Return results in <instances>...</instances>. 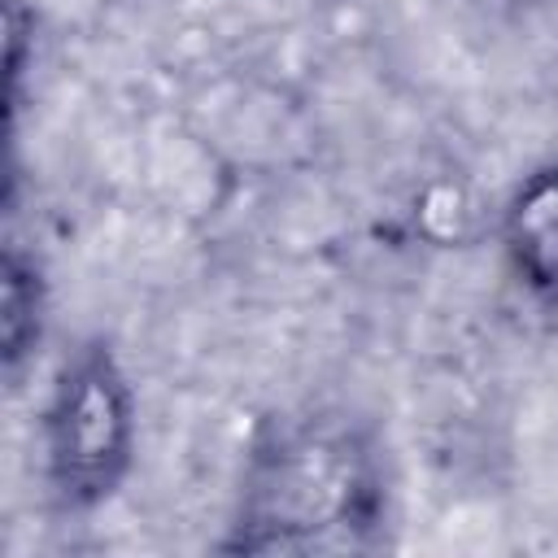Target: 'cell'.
<instances>
[{
    "label": "cell",
    "instance_id": "obj_4",
    "mask_svg": "<svg viewBox=\"0 0 558 558\" xmlns=\"http://www.w3.org/2000/svg\"><path fill=\"white\" fill-rule=\"evenodd\" d=\"M39 275L26 257H4V296H0V331H4V362L13 366L26 344L39 336Z\"/></svg>",
    "mask_w": 558,
    "mask_h": 558
},
{
    "label": "cell",
    "instance_id": "obj_1",
    "mask_svg": "<svg viewBox=\"0 0 558 558\" xmlns=\"http://www.w3.org/2000/svg\"><path fill=\"white\" fill-rule=\"evenodd\" d=\"M371 458L340 427H301L288 432L257 462L244 549H310V527L366 523L375 506Z\"/></svg>",
    "mask_w": 558,
    "mask_h": 558
},
{
    "label": "cell",
    "instance_id": "obj_3",
    "mask_svg": "<svg viewBox=\"0 0 558 558\" xmlns=\"http://www.w3.org/2000/svg\"><path fill=\"white\" fill-rule=\"evenodd\" d=\"M506 244L523 283L558 305V166L532 174L506 214Z\"/></svg>",
    "mask_w": 558,
    "mask_h": 558
},
{
    "label": "cell",
    "instance_id": "obj_2",
    "mask_svg": "<svg viewBox=\"0 0 558 558\" xmlns=\"http://www.w3.org/2000/svg\"><path fill=\"white\" fill-rule=\"evenodd\" d=\"M131 388L105 344L74 353L48 410V466L65 501L87 506L113 493L131 462Z\"/></svg>",
    "mask_w": 558,
    "mask_h": 558
}]
</instances>
